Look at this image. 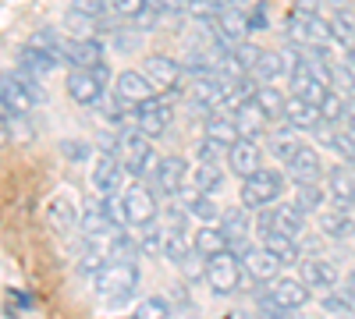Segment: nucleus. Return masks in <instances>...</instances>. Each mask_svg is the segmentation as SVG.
I'll return each mask as SVG.
<instances>
[{
    "mask_svg": "<svg viewBox=\"0 0 355 319\" xmlns=\"http://www.w3.org/2000/svg\"><path fill=\"white\" fill-rule=\"evenodd\" d=\"M284 192V178L277 170H256L249 174V178H242V206L245 210H259V206H270V202H277Z\"/></svg>",
    "mask_w": 355,
    "mask_h": 319,
    "instance_id": "1",
    "label": "nucleus"
},
{
    "mask_svg": "<svg viewBox=\"0 0 355 319\" xmlns=\"http://www.w3.org/2000/svg\"><path fill=\"white\" fill-rule=\"evenodd\" d=\"M96 277V291L107 298H125L135 291L139 284V266L135 263H117V259H107V263L93 273Z\"/></svg>",
    "mask_w": 355,
    "mask_h": 319,
    "instance_id": "2",
    "label": "nucleus"
},
{
    "mask_svg": "<svg viewBox=\"0 0 355 319\" xmlns=\"http://www.w3.org/2000/svg\"><path fill=\"white\" fill-rule=\"evenodd\" d=\"M117 160H121V167L128 174H146L153 170V146H150V135H142L135 128H128L121 138H117Z\"/></svg>",
    "mask_w": 355,
    "mask_h": 319,
    "instance_id": "3",
    "label": "nucleus"
},
{
    "mask_svg": "<svg viewBox=\"0 0 355 319\" xmlns=\"http://www.w3.org/2000/svg\"><path fill=\"white\" fill-rule=\"evenodd\" d=\"M206 284L214 287V295H231L242 284V259L234 252H220L206 259Z\"/></svg>",
    "mask_w": 355,
    "mask_h": 319,
    "instance_id": "4",
    "label": "nucleus"
},
{
    "mask_svg": "<svg viewBox=\"0 0 355 319\" xmlns=\"http://www.w3.org/2000/svg\"><path fill=\"white\" fill-rule=\"evenodd\" d=\"M288 36L295 39V46H302V43L327 46L334 39L331 36V21H323L320 15H306V11H291L288 15Z\"/></svg>",
    "mask_w": 355,
    "mask_h": 319,
    "instance_id": "5",
    "label": "nucleus"
},
{
    "mask_svg": "<svg viewBox=\"0 0 355 319\" xmlns=\"http://www.w3.org/2000/svg\"><path fill=\"white\" fill-rule=\"evenodd\" d=\"M146 78H150V85L157 93H174L178 85H182V64L171 61V57L164 53H153V57H146V64H142Z\"/></svg>",
    "mask_w": 355,
    "mask_h": 319,
    "instance_id": "6",
    "label": "nucleus"
},
{
    "mask_svg": "<svg viewBox=\"0 0 355 319\" xmlns=\"http://www.w3.org/2000/svg\"><path fill=\"white\" fill-rule=\"evenodd\" d=\"M171 125V103L167 100H146L135 107V131L142 135H164Z\"/></svg>",
    "mask_w": 355,
    "mask_h": 319,
    "instance_id": "7",
    "label": "nucleus"
},
{
    "mask_svg": "<svg viewBox=\"0 0 355 319\" xmlns=\"http://www.w3.org/2000/svg\"><path fill=\"white\" fill-rule=\"evenodd\" d=\"M125 213H128V224H135V227H146V224H153L157 220V195L150 192V188H142V185H132L125 195Z\"/></svg>",
    "mask_w": 355,
    "mask_h": 319,
    "instance_id": "8",
    "label": "nucleus"
},
{
    "mask_svg": "<svg viewBox=\"0 0 355 319\" xmlns=\"http://www.w3.org/2000/svg\"><path fill=\"white\" fill-rule=\"evenodd\" d=\"M103 85H107V82H103L96 71H82V68H78L75 75H68V96H71L78 107H96L100 96L107 93Z\"/></svg>",
    "mask_w": 355,
    "mask_h": 319,
    "instance_id": "9",
    "label": "nucleus"
},
{
    "mask_svg": "<svg viewBox=\"0 0 355 319\" xmlns=\"http://www.w3.org/2000/svg\"><path fill=\"white\" fill-rule=\"evenodd\" d=\"M185 178H189V163L182 156H164L157 167H153V181H157V192L164 195H178L185 188Z\"/></svg>",
    "mask_w": 355,
    "mask_h": 319,
    "instance_id": "10",
    "label": "nucleus"
},
{
    "mask_svg": "<svg viewBox=\"0 0 355 319\" xmlns=\"http://www.w3.org/2000/svg\"><path fill=\"white\" fill-rule=\"evenodd\" d=\"M284 263L270 252V248H245V255H242V270L252 277V280H259V284H266V280H277V270H281Z\"/></svg>",
    "mask_w": 355,
    "mask_h": 319,
    "instance_id": "11",
    "label": "nucleus"
},
{
    "mask_svg": "<svg viewBox=\"0 0 355 319\" xmlns=\"http://www.w3.org/2000/svg\"><path fill=\"white\" fill-rule=\"evenodd\" d=\"M114 93L121 96V100H128L132 107H139V103H146V100H153V85H150V78H146L142 71H121L114 78Z\"/></svg>",
    "mask_w": 355,
    "mask_h": 319,
    "instance_id": "12",
    "label": "nucleus"
},
{
    "mask_svg": "<svg viewBox=\"0 0 355 319\" xmlns=\"http://www.w3.org/2000/svg\"><path fill=\"white\" fill-rule=\"evenodd\" d=\"M121 178H125L121 160L110 156V153H100V160L93 163V188L100 195H114L117 188H121Z\"/></svg>",
    "mask_w": 355,
    "mask_h": 319,
    "instance_id": "13",
    "label": "nucleus"
},
{
    "mask_svg": "<svg viewBox=\"0 0 355 319\" xmlns=\"http://www.w3.org/2000/svg\"><path fill=\"white\" fill-rule=\"evenodd\" d=\"M270 302L295 312V309H302V305L309 302V287H306L302 280H295V277H277V280L270 284Z\"/></svg>",
    "mask_w": 355,
    "mask_h": 319,
    "instance_id": "14",
    "label": "nucleus"
},
{
    "mask_svg": "<svg viewBox=\"0 0 355 319\" xmlns=\"http://www.w3.org/2000/svg\"><path fill=\"white\" fill-rule=\"evenodd\" d=\"M284 121H288V128H295V131H313V128L323 121V113H320V107L306 103L302 96H288V100H284Z\"/></svg>",
    "mask_w": 355,
    "mask_h": 319,
    "instance_id": "15",
    "label": "nucleus"
},
{
    "mask_svg": "<svg viewBox=\"0 0 355 319\" xmlns=\"http://www.w3.org/2000/svg\"><path fill=\"white\" fill-rule=\"evenodd\" d=\"M189 100H192L196 110H214V107H220V103H224V82H220L217 75L196 78V82L189 85Z\"/></svg>",
    "mask_w": 355,
    "mask_h": 319,
    "instance_id": "16",
    "label": "nucleus"
},
{
    "mask_svg": "<svg viewBox=\"0 0 355 319\" xmlns=\"http://www.w3.org/2000/svg\"><path fill=\"white\" fill-rule=\"evenodd\" d=\"M284 167H288V178L295 185H306V181H316L320 178V156H316L313 146H302V142H299V149L291 153V160Z\"/></svg>",
    "mask_w": 355,
    "mask_h": 319,
    "instance_id": "17",
    "label": "nucleus"
},
{
    "mask_svg": "<svg viewBox=\"0 0 355 319\" xmlns=\"http://www.w3.org/2000/svg\"><path fill=\"white\" fill-rule=\"evenodd\" d=\"M327 192L334 199V206L352 210L355 206V170L348 167H331L327 170Z\"/></svg>",
    "mask_w": 355,
    "mask_h": 319,
    "instance_id": "18",
    "label": "nucleus"
},
{
    "mask_svg": "<svg viewBox=\"0 0 355 319\" xmlns=\"http://www.w3.org/2000/svg\"><path fill=\"white\" fill-rule=\"evenodd\" d=\"M0 103L8 113H28L36 107V100L25 93V85L18 82V75H0Z\"/></svg>",
    "mask_w": 355,
    "mask_h": 319,
    "instance_id": "19",
    "label": "nucleus"
},
{
    "mask_svg": "<svg viewBox=\"0 0 355 319\" xmlns=\"http://www.w3.org/2000/svg\"><path fill=\"white\" fill-rule=\"evenodd\" d=\"M68 64L93 71L103 64V43L100 39H68Z\"/></svg>",
    "mask_w": 355,
    "mask_h": 319,
    "instance_id": "20",
    "label": "nucleus"
},
{
    "mask_svg": "<svg viewBox=\"0 0 355 319\" xmlns=\"http://www.w3.org/2000/svg\"><path fill=\"white\" fill-rule=\"evenodd\" d=\"M227 163H231V170L239 174V178H249V174H256V170H259V149H256V142H252V138H239V142L227 149Z\"/></svg>",
    "mask_w": 355,
    "mask_h": 319,
    "instance_id": "21",
    "label": "nucleus"
},
{
    "mask_svg": "<svg viewBox=\"0 0 355 319\" xmlns=\"http://www.w3.org/2000/svg\"><path fill=\"white\" fill-rule=\"evenodd\" d=\"M302 284L306 287H323V291H331L338 284V270L327 263V259H302Z\"/></svg>",
    "mask_w": 355,
    "mask_h": 319,
    "instance_id": "22",
    "label": "nucleus"
},
{
    "mask_svg": "<svg viewBox=\"0 0 355 319\" xmlns=\"http://www.w3.org/2000/svg\"><path fill=\"white\" fill-rule=\"evenodd\" d=\"M182 199H185V210L196 217V220H202V224H214L217 217H220V206L214 202V195L210 192H199V188H182Z\"/></svg>",
    "mask_w": 355,
    "mask_h": 319,
    "instance_id": "23",
    "label": "nucleus"
},
{
    "mask_svg": "<svg viewBox=\"0 0 355 319\" xmlns=\"http://www.w3.org/2000/svg\"><path fill=\"white\" fill-rule=\"evenodd\" d=\"M192 248H196V255H202V259H214V255H220V252H227L231 245H227V238H224V230H220V224L214 227V224H206L199 235L192 238Z\"/></svg>",
    "mask_w": 355,
    "mask_h": 319,
    "instance_id": "24",
    "label": "nucleus"
},
{
    "mask_svg": "<svg viewBox=\"0 0 355 319\" xmlns=\"http://www.w3.org/2000/svg\"><path fill=\"white\" fill-rule=\"evenodd\" d=\"M320 235L323 238H352L355 235V224H352V217H348V210H327V213H320Z\"/></svg>",
    "mask_w": 355,
    "mask_h": 319,
    "instance_id": "25",
    "label": "nucleus"
},
{
    "mask_svg": "<svg viewBox=\"0 0 355 319\" xmlns=\"http://www.w3.org/2000/svg\"><path fill=\"white\" fill-rule=\"evenodd\" d=\"M266 113L256 107V103H245L242 110H234V128H239V135L242 138H256V135H263L266 131Z\"/></svg>",
    "mask_w": 355,
    "mask_h": 319,
    "instance_id": "26",
    "label": "nucleus"
},
{
    "mask_svg": "<svg viewBox=\"0 0 355 319\" xmlns=\"http://www.w3.org/2000/svg\"><path fill=\"white\" fill-rule=\"evenodd\" d=\"M18 68H25V71H33V75H46V71H53L57 68V61L43 50V46H36V43H25L21 50H18Z\"/></svg>",
    "mask_w": 355,
    "mask_h": 319,
    "instance_id": "27",
    "label": "nucleus"
},
{
    "mask_svg": "<svg viewBox=\"0 0 355 319\" xmlns=\"http://www.w3.org/2000/svg\"><path fill=\"white\" fill-rule=\"evenodd\" d=\"M274 230L288 238H302L306 230V213H299V206H274Z\"/></svg>",
    "mask_w": 355,
    "mask_h": 319,
    "instance_id": "28",
    "label": "nucleus"
},
{
    "mask_svg": "<svg viewBox=\"0 0 355 319\" xmlns=\"http://www.w3.org/2000/svg\"><path fill=\"white\" fill-rule=\"evenodd\" d=\"M220 230L227 245H242L245 248V238H249V213L245 210H224L220 213Z\"/></svg>",
    "mask_w": 355,
    "mask_h": 319,
    "instance_id": "29",
    "label": "nucleus"
},
{
    "mask_svg": "<svg viewBox=\"0 0 355 319\" xmlns=\"http://www.w3.org/2000/svg\"><path fill=\"white\" fill-rule=\"evenodd\" d=\"M284 100H288V96L277 89L274 82H263V85H256V96H252V103H256V107H259V110H263L270 121H274V118H284Z\"/></svg>",
    "mask_w": 355,
    "mask_h": 319,
    "instance_id": "30",
    "label": "nucleus"
},
{
    "mask_svg": "<svg viewBox=\"0 0 355 319\" xmlns=\"http://www.w3.org/2000/svg\"><path fill=\"white\" fill-rule=\"evenodd\" d=\"M82 230H85L89 238H103V235H110V230H117L110 224L107 210H103V199L100 202H89V206L82 210Z\"/></svg>",
    "mask_w": 355,
    "mask_h": 319,
    "instance_id": "31",
    "label": "nucleus"
},
{
    "mask_svg": "<svg viewBox=\"0 0 355 319\" xmlns=\"http://www.w3.org/2000/svg\"><path fill=\"white\" fill-rule=\"evenodd\" d=\"M214 18H217L220 33H224L231 43H242V39L249 36V21H245V11H239V8H220Z\"/></svg>",
    "mask_w": 355,
    "mask_h": 319,
    "instance_id": "32",
    "label": "nucleus"
},
{
    "mask_svg": "<svg viewBox=\"0 0 355 319\" xmlns=\"http://www.w3.org/2000/svg\"><path fill=\"white\" fill-rule=\"evenodd\" d=\"M96 107H100V113H103V121H107V125H128L132 110H135L128 100H121L117 93H103ZM128 128H135V125H128Z\"/></svg>",
    "mask_w": 355,
    "mask_h": 319,
    "instance_id": "33",
    "label": "nucleus"
},
{
    "mask_svg": "<svg viewBox=\"0 0 355 319\" xmlns=\"http://www.w3.org/2000/svg\"><path fill=\"white\" fill-rule=\"evenodd\" d=\"M189 181H192V188L214 195V192L224 185V170H220V163H206V160H199V167L189 170Z\"/></svg>",
    "mask_w": 355,
    "mask_h": 319,
    "instance_id": "34",
    "label": "nucleus"
},
{
    "mask_svg": "<svg viewBox=\"0 0 355 319\" xmlns=\"http://www.w3.org/2000/svg\"><path fill=\"white\" fill-rule=\"evenodd\" d=\"M252 96H256V85L249 82V78H239V82H224V110H242L245 103H252Z\"/></svg>",
    "mask_w": 355,
    "mask_h": 319,
    "instance_id": "35",
    "label": "nucleus"
},
{
    "mask_svg": "<svg viewBox=\"0 0 355 319\" xmlns=\"http://www.w3.org/2000/svg\"><path fill=\"white\" fill-rule=\"evenodd\" d=\"M192 241L185 238V230H164V255L171 259V263L178 266H185L189 259H192Z\"/></svg>",
    "mask_w": 355,
    "mask_h": 319,
    "instance_id": "36",
    "label": "nucleus"
},
{
    "mask_svg": "<svg viewBox=\"0 0 355 319\" xmlns=\"http://www.w3.org/2000/svg\"><path fill=\"white\" fill-rule=\"evenodd\" d=\"M263 241V248H270L281 263H295V259L302 255V245H299V238H288V235H266V238H259Z\"/></svg>",
    "mask_w": 355,
    "mask_h": 319,
    "instance_id": "37",
    "label": "nucleus"
},
{
    "mask_svg": "<svg viewBox=\"0 0 355 319\" xmlns=\"http://www.w3.org/2000/svg\"><path fill=\"white\" fill-rule=\"evenodd\" d=\"M33 43H36V46H43L57 64H68V39H64L61 33H53V28H43V33H36V36H33Z\"/></svg>",
    "mask_w": 355,
    "mask_h": 319,
    "instance_id": "38",
    "label": "nucleus"
},
{
    "mask_svg": "<svg viewBox=\"0 0 355 319\" xmlns=\"http://www.w3.org/2000/svg\"><path fill=\"white\" fill-rule=\"evenodd\" d=\"M252 75H256L259 82H274V78L288 75L284 57H281V53H259V61L252 64Z\"/></svg>",
    "mask_w": 355,
    "mask_h": 319,
    "instance_id": "39",
    "label": "nucleus"
},
{
    "mask_svg": "<svg viewBox=\"0 0 355 319\" xmlns=\"http://www.w3.org/2000/svg\"><path fill=\"white\" fill-rule=\"evenodd\" d=\"M206 138H217V142H224V146H234V142H239V128H234L231 118H214L210 113V121H206Z\"/></svg>",
    "mask_w": 355,
    "mask_h": 319,
    "instance_id": "40",
    "label": "nucleus"
},
{
    "mask_svg": "<svg viewBox=\"0 0 355 319\" xmlns=\"http://www.w3.org/2000/svg\"><path fill=\"white\" fill-rule=\"evenodd\" d=\"M139 255V238H128V235H117L107 248V259H117V263H135Z\"/></svg>",
    "mask_w": 355,
    "mask_h": 319,
    "instance_id": "41",
    "label": "nucleus"
},
{
    "mask_svg": "<svg viewBox=\"0 0 355 319\" xmlns=\"http://www.w3.org/2000/svg\"><path fill=\"white\" fill-rule=\"evenodd\" d=\"M295 149H299V135H295V128L277 131V135L270 138V153H274V160H281V163H288Z\"/></svg>",
    "mask_w": 355,
    "mask_h": 319,
    "instance_id": "42",
    "label": "nucleus"
},
{
    "mask_svg": "<svg viewBox=\"0 0 355 319\" xmlns=\"http://www.w3.org/2000/svg\"><path fill=\"white\" fill-rule=\"evenodd\" d=\"M299 192H295V206H299V213H313L320 210V202H323V192L316 181H306V185H295Z\"/></svg>",
    "mask_w": 355,
    "mask_h": 319,
    "instance_id": "43",
    "label": "nucleus"
},
{
    "mask_svg": "<svg viewBox=\"0 0 355 319\" xmlns=\"http://www.w3.org/2000/svg\"><path fill=\"white\" fill-rule=\"evenodd\" d=\"M331 89L341 93L345 100L355 96V71L348 64H331Z\"/></svg>",
    "mask_w": 355,
    "mask_h": 319,
    "instance_id": "44",
    "label": "nucleus"
},
{
    "mask_svg": "<svg viewBox=\"0 0 355 319\" xmlns=\"http://www.w3.org/2000/svg\"><path fill=\"white\" fill-rule=\"evenodd\" d=\"M331 36H334L341 46H355V18L345 15V11H338V15L331 18Z\"/></svg>",
    "mask_w": 355,
    "mask_h": 319,
    "instance_id": "45",
    "label": "nucleus"
},
{
    "mask_svg": "<svg viewBox=\"0 0 355 319\" xmlns=\"http://www.w3.org/2000/svg\"><path fill=\"white\" fill-rule=\"evenodd\" d=\"M139 252L150 255V259L164 255V230L153 227V224H146V227H142V238H139Z\"/></svg>",
    "mask_w": 355,
    "mask_h": 319,
    "instance_id": "46",
    "label": "nucleus"
},
{
    "mask_svg": "<svg viewBox=\"0 0 355 319\" xmlns=\"http://www.w3.org/2000/svg\"><path fill=\"white\" fill-rule=\"evenodd\" d=\"M50 224H53V227H61V230H71V224H75V210L68 206V199H64V195H57V199L50 202Z\"/></svg>",
    "mask_w": 355,
    "mask_h": 319,
    "instance_id": "47",
    "label": "nucleus"
},
{
    "mask_svg": "<svg viewBox=\"0 0 355 319\" xmlns=\"http://www.w3.org/2000/svg\"><path fill=\"white\" fill-rule=\"evenodd\" d=\"M345 103H348V100H345L341 93H334V89H331V93H327V100L320 103V113H323V121L338 125V121L345 118Z\"/></svg>",
    "mask_w": 355,
    "mask_h": 319,
    "instance_id": "48",
    "label": "nucleus"
},
{
    "mask_svg": "<svg viewBox=\"0 0 355 319\" xmlns=\"http://www.w3.org/2000/svg\"><path fill=\"white\" fill-rule=\"evenodd\" d=\"M352 305H355V295H348V291H334V287H331V291L323 295V309H327V312L348 316V312H352Z\"/></svg>",
    "mask_w": 355,
    "mask_h": 319,
    "instance_id": "49",
    "label": "nucleus"
},
{
    "mask_svg": "<svg viewBox=\"0 0 355 319\" xmlns=\"http://www.w3.org/2000/svg\"><path fill=\"white\" fill-rule=\"evenodd\" d=\"M167 316H171V309H167L164 298H146L135 309V319H167Z\"/></svg>",
    "mask_w": 355,
    "mask_h": 319,
    "instance_id": "50",
    "label": "nucleus"
},
{
    "mask_svg": "<svg viewBox=\"0 0 355 319\" xmlns=\"http://www.w3.org/2000/svg\"><path fill=\"white\" fill-rule=\"evenodd\" d=\"M103 210H107V217H110V224L121 230V227H128V213H125V199H117V195H103Z\"/></svg>",
    "mask_w": 355,
    "mask_h": 319,
    "instance_id": "51",
    "label": "nucleus"
},
{
    "mask_svg": "<svg viewBox=\"0 0 355 319\" xmlns=\"http://www.w3.org/2000/svg\"><path fill=\"white\" fill-rule=\"evenodd\" d=\"M227 149H231V146H224V142H217V138H202V142H199V160L220 163V160L227 156Z\"/></svg>",
    "mask_w": 355,
    "mask_h": 319,
    "instance_id": "52",
    "label": "nucleus"
},
{
    "mask_svg": "<svg viewBox=\"0 0 355 319\" xmlns=\"http://www.w3.org/2000/svg\"><path fill=\"white\" fill-rule=\"evenodd\" d=\"M61 153H64V160H71V163H82V160H89V153H93V146L89 142H82V138H68V142H61Z\"/></svg>",
    "mask_w": 355,
    "mask_h": 319,
    "instance_id": "53",
    "label": "nucleus"
},
{
    "mask_svg": "<svg viewBox=\"0 0 355 319\" xmlns=\"http://www.w3.org/2000/svg\"><path fill=\"white\" fill-rule=\"evenodd\" d=\"M157 21H160V11H157V8H142L139 15L128 18V25L139 28V33H150V28H157Z\"/></svg>",
    "mask_w": 355,
    "mask_h": 319,
    "instance_id": "54",
    "label": "nucleus"
},
{
    "mask_svg": "<svg viewBox=\"0 0 355 319\" xmlns=\"http://www.w3.org/2000/svg\"><path fill=\"white\" fill-rule=\"evenodd\" d=\"M142 8H150V4H146V0H110V11L117 15V18H132V15H139Z\"/></svg>",
    "mask_w": 355,
    "mask_h": 319,
    "instance_id": "55",
    "label": "nucleus"
},
{
    "mask_svg": "<svg viewBox=\"0 0 355 319\" xmlns=\"http://www.w3.org/2000/svg\"><path fill=\"white\" fill-rule=\"evenodd\" d=\"M75 11H85V15H93V18L114 15L110 11V0H75Z\"/></svg>",
    "mask_w": 355,
    "mask_h": 319,
    "instance_id": "56",
    "label": "nucleus"
},
{
    "mask_svg": "<svg viewBox=\"0 0 355 319\" xmlns=\"http://www.w3.org/2000/svg\"><path fill=\"white\" fill-rule=\"evenodd\" d=\"M245 21H249V33L256 28V33H263L266 25H270V4H256L249 15H245Z\"/></svg>",
    "mask_w": 355,
    "mask_h": 319,
    "instance_id": "57",
    "label": "nucleus"
},
{
    "mask_svg": "<svg viewBox=\"0 0 355 319\" xmlns=\"http://www.w3.org/2000/svg\"><path fill=\"white\" fill-rule=\"evenodd\" d=\"M185 15H192V18H214L217 4H214V0H185Z\"/></svg>",
    "mask_w": 355,
    "mask_h": 319,
    "instance_id": "58",
    "label": "nucleus"
},
{
    "mask_svg": "<svg viewBox=\"0 0 355 319\" xmlns=\"http://www.w3.org/2000/svg\"><path fill=\"white\" fill-rule=\"evenodd\" d=\"M100 266H103V252H100L96 245H93V248H89V252L78 259V270H82V273H96Z\"/></svg>",
    "mask_w": 355,
    "mask_h": 319,
    "instance_id": "59",
    "label": "nucleus"
},
{
    "mask_svg": "<svg viewBox=\"0 0 355 319\" xmlns=\"http://www.w3.org/2000/svg\"><path fill=\"white\" fill-rule=\"evenodd\" d=\"M160 15H185V0H160Z\"/></svg>",
    "mask_w": 355,
    "mask_h": 319,
    "instance_id": "60",
    "label": "nucleus"
},
{
    "mask_svg": "<svg viewBox=\"0 0 355 319\" xmlns=\"http://www.w3.org/2000/svg\"><path fill=\"white\" fill-rule=\"evenodd\" d=\"M295 11H306V15H316V11H320V0H295Z\"/></svg>",
    "mask_w": 355,
    "mask_h": 319,
    "instance_id": "61",
    "label": "nucleus"
},
{
    "mask_svg": "<svg viewBox=\"0 0 355 319\" xmlns=\"http://www.w3.org/2000/svg\"><path fill=\"white\" fill-rule=\"evenodd\" d=\"M214 4H217V11H220V8H239L242 0H214Z\"/></svg>",
    "mask_w": 355,
    "mask_h": 319,
    "instance_id": "62",
    "label": "nucleus"
},
{
    "mask_svg": "<svg viewBox=\"0 0 355 319\" xmlns=\"http://www.w3.org/2000/svg\"><path fill=\"white\" fill-rule=\"evenodd\" d=\"M345 291H348V295H355V270H352V273H348V280H345Z\"/></svg>",
    "mask_w": 355,
    "mask_h": 319,
    "instance_id": "63",
    "label": "nucleus"
},
{
    "mask_svg": "<svg viewBox=\"0 0 355 319\" xmlns=\"http://www.w3.org/2000/svg\"><path fill=\"white\" fill-rule=\"evenodd\" d=\"M345 64H348V68L355 71V46H348V61H345Z\"/></svg>",
    "mask_w": 355,
    "mask_h": 319,
    "instance_id": "64",
    "label": "nucleus"
}]
</instances>
